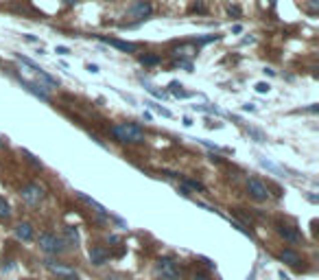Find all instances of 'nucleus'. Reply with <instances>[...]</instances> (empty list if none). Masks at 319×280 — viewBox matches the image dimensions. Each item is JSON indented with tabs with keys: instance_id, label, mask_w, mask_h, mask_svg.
<instances>
[{
	"instance_id": "1",
	"label": "nucleus",
	"mask_w": 319,
	"mask_h": 280,
	"mask_svg": "<svg viewBox=\"0 0 319 280\" xmlns=\"http://www.w3.org/2000/svg\"><path fill=\"white\" fill-rule=\"evenodd\" d=\"M114 138L120 142H127V145H138V142H144V132L140 125L136 123H118L112 127Z\"/></svg>"
},
{
	"instance_id": "2",
	"label": "nucleus",
	"mask_w": 319,
	"mask_h": 280,
	"mask_svg": "<svg viewBox=\"0 0 319 280\" xmlns=\"http://www.w3.org/2000/svg\"><path fill=\"white\" fill-rule=\"evenodd\" d=\"M38 243H40V249H42L44 254L57 256V254H64V252H66V241L59 239V236L53 234V232H42Z\"/></svg>"
},
{
	"instance_id": "3",
	"label": "nucleus",
	"mask_w": 319,
	"mask_h": 280,
	"mask_svg": "<svg viewBox=\"0 0 319 280\" xmlns=\"http://www.w3.org/2000/svg\"><path fill=\"white\" fill-rule=\"evenodd\" d=\"M20 195H22V199L27 201V204H31V206H38L42 199H44V188L40 186V184H27L22 190H20Z\"/></svg>"
},
{
	"instance_id": "4",
	"label": "nucleus",
	"mask_w": 319,
	"mask_h": 280,
	"mask_svg": "<svg viewBox=\"0 0 319 280\" xmlns=\"http://www.w3.org/2000/svg\"><path fill=\"white\" fill-rule=\"evenodd\" d=\"M158 273L162 276V280H177L179 278V269H177L175 260L168 258V256L158 260Z\"/></svg>"
},
{
	"instance_id": "5",
	"label": "nucleus",
	"mask_w": 319,
	"mask_h": 280,
	"mask_svg": "<svg viewBox=\"0 0 319 280\" xmlns=\"http://www.w3.org/2000/svg\"><path fill=\"white\" fill-rule=\"evenodd\" d=\"M247 193H249L256 201H267V199H269V188H267V184L260 182L258 177H249V180H247Z\"/></svg>"
},
{
	"instance_id": "6",
	"label": "nucleus",
	"mask_w": 319,
	"mask_h": 280,
	"mask_svg": "<svg viewBox=\"0 0 319 280\" xmlns=\"http://www.w3.org/2000/svg\"><path fill=\"white\" fill-rule=\"evenodd\" d=\"M151 14H153V5L147 3V0H138V3H134L129 9V16L138 18V20H147Z\"/></svg>"
},
{
	"instance_id": "7",
	"label": "nucleus",
	"mask_w": 319,
	"mask_h": 280,
	"mask_svg": "<svg viewBox=\"0 0 319 280\" xmlns=\"http://www.w3.org/2000/svg\"><path fill=\"white\" fill-rule=\"evenodd\" d=\"M96 40H101L103 44H110L118 51H125V53H136L138 51V44H131V42H123V40H114V38H105V35H96Z\"/></svg>"
},
{
	"instance_id": "8",
	"label": "nucleus",
	"mask_w": 319,
	"mask_h": 280,
	"mask_svg": "<svg viewBox=\"0 0 319 280\" xmlns=\"http://www.w3.org/2000/svg\"><path fill=\"white\" fill-rule=\"evenodd\" d=\"M278 234H280L284 241H288V243H302V234H299V232L293 228V225L278 223Z\"/></svg>"
},
{
	"instance_id": "9",
	"label": "nucleus",
	"mask_w": 319,
	"mask_h": 280,
	"mask_svg": "<svg viewBox=\"0 0 319 280\" xmlns=\"http://www.w3.org/2000/svg\"><path fill=\"white\" fill-rule=\"evenodd\" d=\"M46 267L51 269L53 273H57L62 280H77V271L75 269H70V267H66V265H55L53 260H46Z\"/></svg>"
},
{
	"instance_id": "10",
	"label": "nucleus",
	"mask_w": 319,
	"mask_h": 280,
	"mask_svg": "<svg viewBox=\"0 0 319 280\" xmlns=\"http://www.w3.org/2000/svg\"><path fill=\"white\" fill-rule=\"evenodd\" d=\"M280 260H282V263H286V265H291V267H299L302 256H299L295 249L286 247V249H282V252H280Z\"/></svg>"
},
{
	"instance_id": "11",
	"label": "nucleus",
	"mask_w": 319,
	"mask_h": 280,
	"mask_svg": "<svg viewBox=\"0 0 319 280\" xmlns=\"http://www.w3.org/2000/svg\"><path fill=\"white\" fill-rule=\"evenodd\" d=\"M107 258H110V254H107L105 247L94 245L92 249H90V260H92V265H105Z\"/></svg>"
},
{
	"instance_id": "12",
	"label": "nucleus",
	"mask_w": 319,
	"mask_h": 280,
	"mask_svg": "<svg viewBox=\"0 0 319 280\" xmlns=\"http://www.w3.org/2000/svg\"><path fill=\"white\" fill-rule=\"evenodd\" d=\"M18 79H20V83H22V86L27 88V90L31 92V94H35V97H38V99H42V101H51V99H48V94H46V90H44V88H42V86H35V83L27 81V79H22V77H18Z\"/></svg>"
},
{
	"instance_id": "13",
	"label": "nucleus",
	"mask_w": 319,
	"mask_h": 280,
	"mask_svg": "<svg viewBox=\"0 0 319 280\" xmlns=\"http://www.w3.org/2000/svg\"><path fill=\"white\" fill-rule=\"evenodd\" d=\"M16 236L20 241H33V236H35L33 225L31 223H18L16 225Z\"/></svg>"
},
{
	"instance_id": "14",
	"label": "nucleus",
	"mask_w": 319,
	"mask_h": 280,
	"mask_svg": "<svg viewBox=\"0 0 319 280\" xmlns=\"http://www.w3.org/2000/svg\"><path fill=\"white\" fill-rule=\"evenodd\" d=\"M77 197H79L81 201H86V204L90 206V208H94V212L99 214V217H105V208L99 204V201H94L92 197H88V195H83V193H77Z\"/></svg>"
},
{
	"instance_id": "15",
	"label": "nucleus",
	"mask_w": 319,
	"mask_h": 280,
	"mask_svg": "<svg viewBox=\"0 0 319 280\" xmlns=\"http://www.w3.org/2000/svg\"><path fill=\"white\" fill-rule=\"evenodd\" d=\"M168 88H171V92L175 94V97H182V99H188L190 97V92H184L182 90V83H177V81H173Z\"/></svg>"
},
{
	"instance_id": "16",
	"label": "nucleus",
	"mask_w": 319,
	"mask_h": 280,
	"mask_svg": "<svg viewBox=\"0 0 319 280\" xmlns=\"http://www.w3.org/2000/svg\"><path fill=\"white\" fill-rule=\"evenodd\" d=\"M184 186H186V188H192V190H199V193H203V190H206V186H203L201 182H197V180H188V177L184 180Z\"/></svg>"
},
{
	"instance_id": "17",
	"label": "nucleus",
	"mask_w": 319,
	"mask_h": 280,
	"mask_svg": "<svg viewBox=\"0 0 319 280\" xmlns=\"http://www.w3.org/2000/svg\"><path fill=\"white\" fill-rule=\"evenodd\" d=\"M11 217V208L5 201V197H0V219H9Z\"/></svg>"
},
{
	"instance_id": "18",
	"label": "nucleus",
	"mask_w": 319,
	"mask_h": 280,
	"mask_svg": "<svg viewBox=\"0 0 319 280\" xmlns=\"http://www.w3.org/2000/svg\"><path fill=\"white\" fill-rule=\"evenodd\" d=\"M140 62L144 64V66H155V64H160V57L158 55H142Z\"/></svg>"
},
{
	"instance_id": "19",
	"label": "nucleus",
	"mask_w": 319,
	"mask_h": 280,
	"mask_svg": "<svg viewBox=\"0 0 319 280\" xmlns=\"http://www.w3.org/2000/svg\"><path fill=\"white\" fill-rule=\"evenodd\" d=\"M247 134L254 136L256 142H267V136H264L262 132H258V129H254V127H247Z\"/></svg>"
},
{
	"instance_id": "20",
	"label": "nucleus",
	"mask_w": 319,
	"mask_h": 280,
	"mask_svg": "<svg viewBox=\"0 0 319 280\" xmlns=\"http://www.w3.org/2000/svg\"><path fill=\"white\" fill-rule=\"evenodd\" d=\"M66 234H68L70 243H75V245H79V234H77L75 228H66Z\"/></svg>"
},
{
	"instance_id": "21",
	"label": "nucleus",
	"mask_w": 319,
	"mask_h": 280,
	"mask_svg": "<svg viewBox=\"0 0 319 280\" xmlns=\"http://www.w3.org/2000/svg\"><path fill=\"white\" fill-rule=\"evenodd\" d=\"M147 105H151V107H153V110H158V112H160V114H162V116H168V118H171V116H173V114H171V112H168V110H166V107H162V105H155V103H151V101H149V103H147Z\"/></svg>"
},
{
	"instance_id": "22",
	"label": "nucleus",
	"mask_w": 319,
	"mask_h": 280,
	"mask_svg": "<svg viewBox=\"0 0 319 280\" xmlns=\"http://www.w3.org/2000/svg\"><path fill=\"white\" fill-rule=\"evenodd\" d=\"M317 11H319V0H308V14L317 16Z\"/></svg>"
},
{
	"instance_id": "23",
	"label": "nucleus",
	"mask_w": 319,
	"mask_h": 280,
	"mask_svg": "<svg viewBox=\"0 0 319 280\" xmlns=\"http://www.w3.org/2000/svg\"><path fill=\"white\" fill-rule=\"evenodd\" d=\"M147 90L151 92L155 99H166V92H162V90H155V88H151V86H147Z\"/></svg>"
},
{
	"instance_id": "24",
	"label": "nucleus",
	"mask_w": 319,
	"mask_h": 280,
	"mask_svg": "<svg viewBox=\"0 0 319 280\" xmlns=\"http://www.w3.org/2000/svg\"><path fill=\"white\" fill-rule=\"evenodd\" d=\"M256 90L258 92H260V94H264V92H269V90H271V86H269V83H256Z\"/></svg>"
},
{
	"instance_id": "25",
	"label": "nucleus",
	"mask_w": 319,
	"mask_h": 280,
	"mask_svg": "<svg viewBox=\"0 0 319 280\" xmlns=\"http://www.w3.org/2000/svg\"><path fill=\"white\" fill-rule=\"evenodd\" d=\"M214 40H219V35H206V38L197 40V44H208V42H214Z\"/></svg>"
},
{
	"instance_id": "26",
	"label": "nucleus",
	"mask_w": 319,
	"mask_h": 280,
	"mask_svg": "<svg viewBox=\"0 0 319 280\" xmlns=\"http://www.w3.org/2000/svg\"><path fill=\"white\" fill-rule=\"evenodd\" d=\"M227 14H230V16H240V9L236 7V5H234V7L230 5V7H227Z\"/></svg>"
},
{
	"instance_id": "27",
	"label": "nucleus",
	"mask_w": 319,
	"mask_h": 280,
	"mask_svg": "<svg viewBox=\"0 0 319 280\" xmlns=\"http://www.w3.org/2000/svg\"><path fill=\"white\" fill-rule=\"evenodd\" d=\"M24 156H27V160H29V162H31V164H35V166H42L40 162H38V160H35L33 156H31V153H29V151H24Z\"/></svg>"
},
{
	"instance_id": "28",
	"label": "nucleus",
	"mask_w": 319,
	"mask_h": 280,
	"mask_svg": "<svg viewBox=\"0 0 319 280\" xmlns=\"http://www.w3.org/2000/svg\"><path fill=\"white\" fill-rule=\"evenodd\" d=\"M55 53H59V55H68V53H70V51H68V49H66V46H57V51H55Z\"/></svg>"
},
{
	"instance_id": "29",
	"label": "nucleus",
	"mask_w": 319,
	"mask_h": 280,
	"mask_svg": "<svg viewBox=\"0 0 319 280\" xmlns=\"http://www.w3.org/2000/svg\"><path fill=\"white\" fill-rule=\"evenodd\" d=\"M192 11H199V14H203V11H206V7H203V5H201V3H197V5H195V7H192Z\"/></svg>"
},
{
	"instance_id": "30",
	"label": "nucleus",
	"mask_w": 319,
	"mask_h": 280,
	"mask_svg": "<svg viewBox=\"0 0 319 280\" xmlns=\"http://www.w3.org/2000/svg\"><path fill=\"white\" fill-rule=\"evenodd\" d=\"M192 280H208V276H206V273H195Z\"/></svg>"
},
{
	"instance_id": "31",
	"label": "nucleus",
	"mask_w": 319,
	"mask_h": 280,
	"mask_svg": "<svg viewBox=\"0 0 319 280\" xmlns=\"http://www.w3.org/2000/svg\"><path fill=\"white\" fill-rule=\"evenodd\" d=\"M88 70L90 73H99V66H96V64H88Z\"/></svg>"
},
{
	"instance_id": "32",
	"label": "nucleus",
	"mask_w": 319,
	"mask_h": 280,
	"mask_svg": "<svg viewBox=\"0 0 319 280\" xmlns=\"http://www.w3.org/2000/svg\"><path fill=\"white\" fill-rule=\"evenodd\" d=\"M245 110H249V112H254V110H256V105H254V103H247V105H245Z\"/></svg>"
},
{
	"instance_id": "33",
	"label": "nucleus",
	"mask_w": 319,
	"mask_h": 280,
	"mask_svg": "<svg viewBox=\"0 0 319 280\" xmlns=\"http://www.w3.org/2000/svg\"><path fill=\"white\" fill-rule=\"evenodd\" d=\"M66 3H68V5H75V3H77V0H66Z\"/></svg>"
},
{
	"instance_id": "34",
	"label": "nucleus",
	"mask_w": 319,
	"mask_h": 280,
	"mask_svg": "<svg viewBox=\"0 0 319 280\" xmlns=\"http://www.w3.org/2000/svg\"><path fill=\"white\" fill-rule=\"evenodd\" d=\"M269 3H275V0H269Z\"/></svg>"
},
{
	"instance_id": "35",
	"label": "nucleus",
	"mask_w": 319,
	"mask_h": 280,
	"mask_svg": "<svg viewBox=\"0 0 319 280\" xmlns=\"http://www.w3.org/2000/svg\"><path fill=\"white\" fill-rule=\"evenodd\" d=\"M0 145H3V140H0Z\"/></svg>"
}]
</instances>
